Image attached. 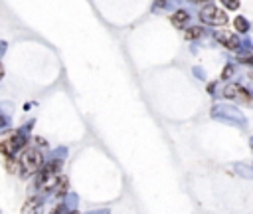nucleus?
Masks as SVG:
<instances>
[{
  "label": "nucleus",
  "mask_w": 253,
  "mask_h": 214,
  "mask_svg": "<svg viewBox=\"0 0 253 214\" xmlns=\"http://www.w3.org/2000/svg\"><path fill=\"white\" fill-rule=\"evenodd\" d=\"M22 214H44V204H42V198H38V196L30 198V200L24 204Z\"/></svg>",
  "instance_id": "423d86ee"
},
{
  "label": "nucleus",
  "mask_w": 253,
  "mask_h": 214,
  "mask_svg": "<svg viewBox=\"0 0 253 214\" xmlns=\"http://www.w3.org/2000/svg\"><path fill=\"white\" fill-rule=\"evenodd\" d=\"M57 169H59V163H57V161L44 165V167L40 169V175H38L36 182H38V185H48L50 180H57V178H59V176L55 178V173H57Z\"/></svg>",
  "instance_id": "20e7f679"
},
{
  "label": "nucleus",
  "mask_w": 253,
  "mask_h": 214,
  "mask_svg": "<svg viewBox=\"0 0 253 214\" xmlns=\"http://www.w3.org/2000/svg\"><path fill=\"white\" fill-rule=\"evenodd\" d=\"M200 18H202L206 24H212V26L226 24V20H228L226 12H221V10H219L217 6H214V4H208V6H204V8L200 10Z\"/></svg>",
  "instance_id": "f03ea898"
},
{
  "label": "nucleus",
  "mask_w": 253,
  "mask_h": 214,
  "mask_svg": "<svg viewBox=\"0 0 253 214\" xmlns=\"http://www.w3.org/2000/svg\"><path fill=\"white\" fill-rule=\"evenodd\" d=\"M221 4H224L226 8H230V10H235L239 6V0H221Z\"/></svg>",
  "instance_id": "f8f14e48"
},
{
  "label": "nucleus",
  "mask_w": 253,
  "mask_h": 214,
  "mask_svg": "<svg viewBox=\"0 0 253 214\" xmlns=\"http://www.w3.org/2000/svg\"><path fill=\"white\" fill-rule=\"evenodd\" d=\"M235 28L239 30V32H247V28H249V24L245 22V18H235Z\"/></svg>",
  "instance_id": "9b49d317"
},
{
  "label": "nucleus",
  "mask_w": 253,
  "mask_h": 214,
  "mask_svg": "<svg viewBox=\"0 0 253 214\" xmlns=\"http://www.w3.org/2000/svg\"><path fill=\"white\" fill-rule=\"evenodd\" d=\"M66 191H68V178L66 176H59L57 178V187H55V196H63L66 195Z\"/></svg>",
  "instance_id": "6e6552de"
},
{
  "label": "nucleus",
  "mask_w": 253,
  "mask_h": 214,
  "mask_svg": "<svg viewBox=\"0 0 253 214\" xmlns=\"http://www.w3.org/2000/svg\"><path fill=\"white\" fill-rule=\"evenodd\" d=\"M24 145V141H22V137L18 135V133H8V135H4V139H2V153H4V157H14L16 155V151L20 149Z\"/></svg>",
  "instance_id": "7ed1b4c3"
},
{
  "label": "nucleus",
  "mask_w": 253,
  "mask_h": 214,
  "mask_svg": "<svg viewBox=\"0 0 253 214\" xmlns=\"http://www.w3.org/2000/svg\"><path fill=\"white\" fill-rule=\"evenodd\" d=\"M52 214H70V212H66V206H63V204H57Z\"/></svg>",
  "instance_id": "ddd939ff"
},
{
  "label": "nucleus",
  "mask_w": 253,
  "mask_h": 214,
  "mask_svg": "<svg viewBox=\"0 0 253 214\" xmlns=\"http://www.w3.org/2000/svg\"><path fill=\"white\" fill-rule=\"evenodd\" d=\"M239 89H241V87H239L237 83H234V85H228V87L224 89V96H226L228 99H232V97H237V96H239Z\"/></svg>",
  "instance_id": "1a4fd4ad"
},
{
  "label": "nucleus",
  "mask_w": 253,
  "mask_h": 214,
  "mask_svg": "<svg viewBox=\"0 0 253 214\" xmlns=\"http://www.w3.org/2000/svg\"><path fill=\"white\" fill-rule=\"evenodd\" d=\"M216 40L219 44H224L226 48H230V50H235L239 46L237 36H234L232 32H228V30H217V32H216Z\"/></svg>",
  "instance_id": "39448f33"
},
{
  "label": "nucleus",
  "mask_w": 253,
  "mask_h": 214,
  "mask_svg": "<svg viewBox=\"0 0 253 214\" xmlns=\"http://www.w3.org/2000/svg\"><path fill=\"white\" fill-rule=\"evenodd\" d=\"M44 167V155L36 147H26L20 157V175L28 178L30 175L38 173Z\"/></svg>",
  "instance_id": "f257e3e1"
},
{
  "label": "nucleus",
  "mask_w": 253,
  "mask_h": 214,
  "mask_svg": "<svg viewBox=\"0 0 253 214\" xmlns=\"http://www.w3.org/2000/svg\"><path fill=\"white\" fill-rule=\"evenodd\" d=\"M232 72H234V70H232V68H228V70L224 72V78H230V76H232Z\"/></svg>",
  "instance_id": "4468645a"
},
{
  "label": "nucleus",
  "mask_w": 253,
  "mask_h": 214,
  "mask_svg": "<svg viewBox=\"0 0 253 214\" xmlns=\"http://www.w3.org/2000/svg\"><path fill=\"white\" fill-rule=\"evenodd\" d=\"M186 22H188V12L178 10V12H174V14H172V24H174L176 28H182Z\"/></svg>",
  "instance_id": "0eeeda50"
},
{
  "label": "nucleus",
  "mask_w": 253,
  "mask_h": 214,
  "mask_svg": "<svg viewBox=\"0 0 253 214\" xmlns=\"http://www.w3.org/2000/svg\"><path fill=\"white\" fill-rule=\"evenodd\" d=\"M200 36H204V28H200V26L190 28L188 32H186V38H188V40H196V38H200Z\"/></svg>",
  "instance_id": "9d476101"
},
{
  "label": "nucleus",
  "mask_w": 253,
  "mask_h": 214,
  "mask_svg": "<svg viewBox=\"0 0 253 214\" xmlns=\"http://www.w3.org/2000/svg\"><path fill=\"white\" fill-rule=\"evenodd\" d=\"M70 214H79V212H70Z\"/></svg>",
  "instance_id": "dca6fc26"
},
{
  "label": "nucleus",
  "mask_w": 253,
  "mask_h": 214,
  "mask_svg": "<svg viewBox=\"0 0 253 214\" xmlns=\"http://www.w3.org/2000/svg\"><path fill=\"white\" fill-rule=\"evenodd\" d=\"M194 2H206V0H194Z\"/></svg>",
  "instance_id": "2eb2a0df"
}]
</instances>
